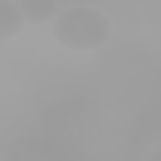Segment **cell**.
<instances>
[{"label": "cell", "mask_w": 161, "mask_h": 161, "mask_svg": "<svg viewBox=\"0 0 161 161\" xmlns=\"http://www.w3.org/2000/svg\"><path fill=\"white\" fill-rule=\"evenodd\" d=\"M24 16L19 4L0 0V40L5 42L18 35L24 26Z\"/></svg>", "instance_id": "2"}, {"label": "cell", "mask_w": 161, "mask_h": 161, "mask_svg": "<svg viewBox=\"0 0 161 161\" xmlns=\"http://www.w3.org/2000/svg\"><path fill=\"white\" fill-rule=\"evenodd\" d=\"M111 25L107 16L92 6H72L62 10L53 25L55 39L73 50H92L109 36Z\"/></svg>", "instance_id": "1"}, {"label": "cell", "mask_w": 161, "mask_h": 161, "mask_svg": "<svg viewBox=\"0 0 161 161\" xmlns=\"http://www.w3.org/2000/svg\"><path fill=\"white\" fill-rule=\"evenodd\" d=\"M19 8L24 19L33 24L45 23L59 14L58 5L49 0H23L19 3Z\"/></svg>", "instance_id": "3"}]
</instances>
